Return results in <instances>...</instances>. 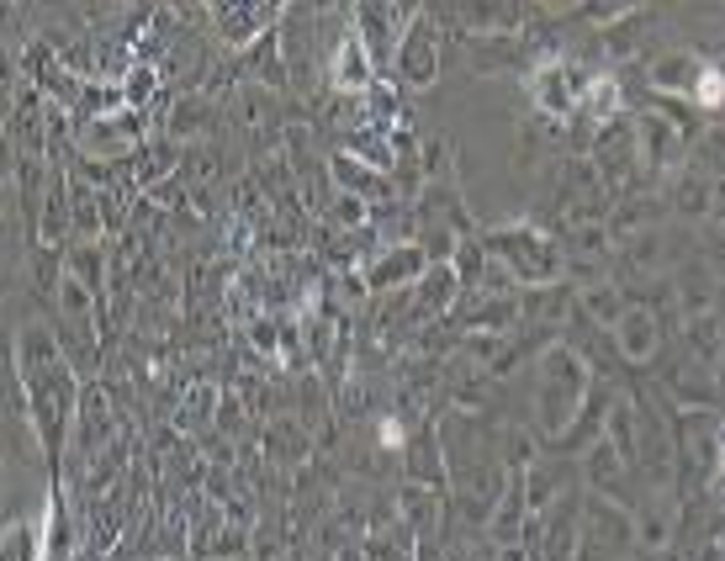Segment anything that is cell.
Returning <instances> with one entry per match:
<instances>
[{
    "label": "cell",
    "mask_w": 725,
    "mask_h": 561,
    "mask_svg": "<svg viewBox=\"0 0 725 561\" xmlns=\"http://www.w3.org/2000/svg\"><path fill=\"white\" fill-rule=\"evenodd\" d=\"M721 101H725L721 69H704V75H699V106H721Z\"/></svg>",
    "instance_id": "6da1fadb"
},
{
    "label": "cell",
    "mask_w": 725,
    "mask_h": 561,
    "mask_svg": "<svg viewBox=\"0 0 725 561\" xmlns=\"http://www.w3.org/2000/svg\"><path fill=\"white\" fill-rule=\"evenodd\" d=\"M721 472H725V445H721Z\"/></svg>",
    "instance_id": "7a4b0ae2"
}]
</instances>
